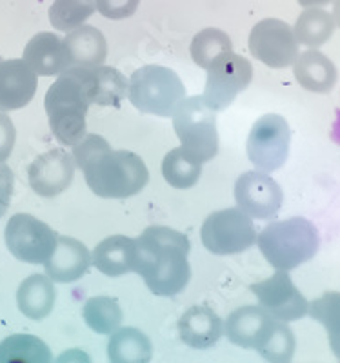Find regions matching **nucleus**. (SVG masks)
Masks as SVG:
<instances>
[{"mask_svg":"<svg viewBox=\"0 0 340 363\" xmlns=\"http://www.w3.org/2000/svg\"><path fill=\"white\" fill-rule=\"evenodd\" d=\"M137 242L135 271L144 278L155 296H175L190 284V240L182 233L164 225H151L142 231Z\"/></svg>","mask_w":340,"mask_h":363,"instance_id":"nucleus-1","label":"nucleus"},{"mask_svg":"<svg viewBox=\"0 0 340 363\" xmlns=\"http://www.w3.org/2000/svg\"><path fill=\"white\" fill-rule=\"evenodd\" d=\"M92 96L80 67H70L50 86L44 99L51 133L62 145H73L86 136V115Z\"/></svg>","mask_w":340,"mask_h":363,"instance_id":"nucleus-2","label":"nucleus"},{"mask_svg":"<svg viewBox=\"0 0 340 363\" xmlns=\"http://www.w3.org/2000/svg\"><path fill=\"white\" fill-rule=\"evenodd\" d=\"M257 245L271 267L290 272L315 258L320 235L315 223L304 216H293L265 225L257 235Z\"/></svg>","mask_w":340,"mask_h":363,"instance_id":"nucleus-3","label":"nucleus"},{"mask_svg":"<svg viewBox=\"0 0 340 363\" xmlns=\"http://www.w3.org/2000/svg\"><path fill=\"white\" fill-rule=\"evenodd\" d=\"M82 171L87 187L100 199H129L141 193L150 182L144 160L124 149H108Z\"/></svg>","mask_w":340,"mask_h":363,"instance_id":"nucleus-4","label":"nucleus"},{"mask_svg":"<svg viewBox=\"0 0 340 363\" xmlns=\"http://www.w3.org/2000/svg\"><path fill=\"white\" fill-rule=\"evenodd\" d=\"M216 111L202 96H190L179 104L173 113V129L180 140V149L195 164L204 165L219 153Z\"/></svg>","mask_w":340,"mask_h":363,"instance_id":"nucleus-5","label":"nucleus"},{"mask_svg":"<svg viewBox=\"0 0 340 363\" xmlns=\"http://www.w3.org/2000/svg\"><path fill=\"white\" fill-rule=\"evenodd\" d=\"M128 99L141 113L170 118L186 99V87L170 67L144 66L131 74Z\"/></svg>","mask_w":340,"mask_h":363,"instance_id":"nucleus-6","label":"nucleus"},{"mask_svg":"<svg viewBox=\"0 0 340 363\" xmlns=\"http://www.w3.org/2000/svg\"><path fill=\"white\" fill-rule=\"evenodd\" d=\"M202 245L216 256L241 255L257 244V229L238 207L220 209L204 220L200 229Z\"/></svg>","mask_w":340,"mask_h":363,"instance_id":"nucleus-7","label":"nucleus"},{"mask_svg":"<svg viewBox=\"0 0 340 363\" xmlns=\"http://www.w3.org/2000/svg\"><path fill=\"white\" fill-rule=\"evenodd\" d=\"M291 145V129L287 120L277 113L262 115L248 135L249 162L257 171L271 174L286 164Z\"/></svg>","mask_w":340,"mask_h":363,"instance_id":"nucleus-8","label":"nucleus"},{"mask_svg":"<svg viewBox=\"0 0 340 363\" xmlns=\"http://www.w3.org/2000/svg\"><path fill=\"white\" fill-rule=\"evenodd\" d=\"M6 247L24 264H46L57 249L58 235L48 223L28 213L11 216L4 231Z\"/></svg>","mask_w":340,"mask_h":363,"instance_id":"nucleus-9","label":"nucleus"},{"mask_svg":"<svg viewBox=\"0 0 340 363\" xmlns=\"http://www.w3.org/2000/svg\"><path fill=\"white\" fill-rule=\"evenodd\" d=\"M253 80V66L248 58L233 51L220 55L209 64L208 79L204 87V102L213 111H224L231 106L238 93Z\"/></svg>","mask_w":340,"mask_h":363,"instance_id":"nucleus-10","label":"nucleus"},{"mask_svg":"<svg viewBox=\"0 0 340 363\" xmlns=\"http://www.w3.org/2000/svg\"><path fill=\"white\" fill-rule=\"evenodd\" d=\"M249 51L258 62L271 69H286L299 57V42L287 22L280 18H264L249 33Z\"/></svg>","mask_w":340,"mask_h":363,"instance_id":"nucleus-11","label":"nucleus"},{"mask_svg":"<svg viewBox=\"0 0 340 363\" xmlns=\"http://www.w3.org/2000/svg\"><path fill=\"white\" fill-rule=\"evenodd\" d=\"M249 291L257 296L258 306L277 322H297L307 314L309 303L286 271H275L270 278L249 285Z\"/></svg>","mask_w":340,"mask_h":363,"instance_id":"nucleus-12","label":"nucleus"},{"mask_svg":"<svg viewBox=\"0 0 340 363\" xmlns=\"http://www.w3.org/2000/svg\"><path fill=\"white\" fill-rule=\"evenodd\" d=\"M235 202L249 218L271 220L283 207L284 193L270 174L255 169L236 178Z\"/></svg>","mask_w":340,"mask_h":363,"instance_id":"nucleus-13","label":"nucleus"},{"mask_svg":"<svg viewBox=\"0 0 340 363\" xmlns=\"http://www.w3.org/2000/svg\"><path fill=\"white\" fill-rule=\"evenodd\" d=\"M75 169V162L67 151L60 147L51 149L38 155L29 165V186L42 199H55L71 186Z\"/></svg>","mask_w":340,"mask_h":363,"instance_id":"nucleus-14","label":"nucleus"},{"mask_svg":"<svg viewBox=\"0 0 340 363\" xmlns=\"http://www.w3.org/2000/svg\"><path fill=\"white\" fill-rule=\"evenodd\" d=\"M38 86V74L24 58L0 60V113L17 111L26 108Z\"/></svg>","mask_w":340,"mask_h":363,"instance_id":"nucleus-15","label":"nucleus"},{"mask_svg":"<svg viewBox=\"0 0 340 363\" xmlns=\"http://www.w3.org/2000/svg\"><path fill=\"white\" fill-rule=\"evenodd\" d=\"M275 322L261 306L238 307L226 318L224 335L233 345L257 351Z\"/></svg>","mask_w":340,"mask_h":363,"instance_id":"nucleus-16","label":"nucleus"},{"mask_svg":"<svg viewBox=\"0 0 340 363\" xmlns=\"http://www.w3.org/2000/svg\"><path fill=\"white\" fill-rule=\"evenodd\" d=\"M92 267V252L82 242L71 236L58 235L57 249L44 264L46 274L55 284H71L86 274Z\"/></svg>","mask_w":340,"mask_h":363,"instance_id":"nucleus-17","label":"nucleus"},{"mask_svg":"<svg viewBox=\"0 0 340 363\" xmlns=\"http://www.w3.org/2000/svg\"><path fill=\"white\" fill-rule=\"evenodd\" d=\"M24 62L28 64L38 77H53L62 74L71 67L64 38L57 37L50 31L35 35L24 48Z\"/></svg>","mask_w":340,"mask_h":363,"instance_id":"nucleus-18","label":"nucleus"},{"mask_svg":"<svg viewBox=\"0 0 340 363\" xmlns=\"http://www.w3.org/2000/svg\"><path fill=\"white\" fill-rule=\"evenodd\" d=\"M224 335V322L206 306H193L180 316L179 336L191 349H209Z\"/></svg>","mask_w":340,"mask_h":363,"instance_id":"nucleus-19","label":"nucleus"},{"mask_svg":"<svg viewBox=\"0 0 340 363\" xmlns=\"http://www.w3.org/2000/svg\"><path fill=\"white\" fill-rule=\"evenodd\" d=\"M293 74L300 87L317 95L329 93L339 80V71L335 64L326 55L312 48L299 53V57L295 58Z\"/></svg>","mask_w":340,"mask_h":363,"instance_id":"nucleus-20","label":"nucleus"},{"mask_svg":"<svg viewBox=\"0 0 340 363\" xmlns=\"http://www.w3.org/2000/svg\"><path fill=\"white\" fill-rule=\"evenodd\" d=\"M137 242L124 235L104 238L93 249L92 264L106 277H122L135 271Z\"/></svg>","mask_w":340,"mask_h":363,"instance_id":"nucleus-21","label":"nucleus"},{"mask_svg":"<svg viewBox=\"0 0 340 363\" xmlns=\"http://www.w3.org/2000/svg\"><path fill=\"white\" fill-rule=\"evenodd\" d=\"M71 67L104 66L108 57V42L95 26H80L64 37Z\"/></svg>","mask_w":340,"mask_h":363,"instance_id":"nucleus-22","label":"nucleus"},{"mask_svg":"<svg viewBox=\"0 0 340 363\" xmlns=\"http://www.w3.org/2000/svg\"><path fill=\"white\" fill-rule=\"evenodd\" d=\"M86 80L92 104L97 106H119L128 96L129 79L115 67L97 66L80 67Z\"/></svg>","mask_w":340,"mask_h":363,"instance_id":"nucleus-23","label":"nucleus"},{"mask_svg":"<svg viewBox=\"0 0 340 363\" xmlns=\"http://www.w3.org/2000/svg\"><path fill=\"white\" fill-rule=\"evenodd\" d=\"M55 284L48 274H31L17 291L18 311L29 320H44L55 307Z\"/></svg>","mask_w":340,"mask_h":363,"instance_id":"nucleus-24","label":"nucleus"},{"mask_svg":"<svg viewBox=\"0 0 340 363\" xmlns=\"http://www.w3.org/2000/svg\"><path fill=\"white\" fill-rule=\"evenodd\" d=\"M151 356L153 347L142 330L135 327H121L109 335V363H150Z\"/></svg>","mask_w":340,"mask_h":363,"instance_id":"nucleus-25","label":"nucleus"},{"mask_svg":"<svg viewBox=\"0 0 340 363\" xmlns=\"http://www.w3.org/2000/svg\"><path fill=\"white\" fill-rule=\"evenodd\" d=\"M335 28L331 13L324 8H306L295 22L293 33L299 44L317 50L333 37Z\"/></svg>","mask_w":340,"mask_h":363,"instance_id":"nucleus-26","label":"nucleus"},{"mask_svg":"<svg viewBox=\"0 0 340 363\" xmlns=\"http://www.w3.org/2000/svg\"><path fill=\"white\" fill-rule=\"evenodd\" d=\"M0 363H53V354L38 336L11 335L0 342Z\"/></svg>","mask_w":340,"mask_h":363,"instance_id":"nucleus-27","label":"nucleus"},{"mask_svg":"<svg viewBox=\"0 0 340 363\" xmlns=\"http://www.w3.org/2000/svg\"><path fill=\"white\" fill-rule=\"evenodd\" d=\"M84 322L97 335H113L122 325V309L109 296H95L84 303Z\"/></svg>","mask_w":340,"mask_h":363,"instance_id":"nucleus-28","label":"nucleus"},{"mask_svg":"<svg viewBox=\"0 0 340 363\" xmlns=\"http://www.w3.org/2000/svg\"><path fill=\"white\" fill-rule=\"evenodd\" d=\"M307 314L326 329L333 354L340 359V291H328L313 300Z\"/></svg>","mask_w":340,"mask_h":363,"instance_id":"nucleus-29","label":"nucleus"},{"mask_svg":"<svg viewBox=\"0 0 340 363\" xmlns=\"http://www.w3.org/2000/svg\"><path fill=\"white\" fill-rule=\"evenodd\" d=\"M190 51L193 62L202 69H208L216 57L233 51V42L222 29L206 28L193 37Z\"/></svg>","mask_w":340,"mask_h":363,"instance_id":"nucleus-30","label":"nucleus"},{"mask_svg":"<svg viewBox=\"0 0 340 363\" xmlns=\"http://www.w3.org/2000/svg\"><path fill=\"white\" fill-rule=\"evenodd\" d=\"M202 165L191 162L180 147L171 149L162 160V177L175 189H190L200 180Z\"/></svg>","mask_w":340,"mask_h":363,"instance_id":"nucleus-31","label":"nucleus"},{"mask_svg":"<svg viewBox=\"0 0 340 363\" xmlns=\"http://www.w3.org/2000/svg\"><path fill=\"white\" fill-rule=\"evenodd\" d=\"M95 13V4L87 0H55L50 8V22L57 31L70 33L84 26Z\"/></svg>","mask_w":340,"mask_h":363,"instance_id":"nucleus-32","label":"nucleus"},{"mask_svg":"<svg viewBox=\"0 0 340 363\" xmlns=\"http://www.w3.org/2000/svg\"><path fill=\"white\" fill-rule=\"evenodd\" d=\"M257 352L270 363H290L295 354V335L284 322H275Z\"/></svg>","mask_w":340,"mask_h":363,"instance_id":"nucleus-33","label":"nucleus"},{"mask_svg":"<svg viewBox=\"0 0 340 363\" xmlns=\"http://www.w3.org/2000/svg\"><path fill=\"white\" fill-rule=\"evenodd\" d=\"M108 149H111V145L108 144L106 138H102L100 135H92V133H86L82 140L77 142L73 145V162L79 169H84L86 165L92 164L97 157H100L102 153H106Z\"/></svg>","mask_w":340,"mask_h":363,"instance_id":"nucleus-34","label":"nucleus"},{"mask_svg":"<svg viewBox=\"0 0 340 363\" xmlns=\"http://www.w3.org/2000/svg\"><path fill=\"white\" fill-rule=\"evenodd\" d=\"M97 11L109 21H124L137 11L141 0H93Z\"/></svg>","mask_w":340,"mask_h":363,"instance_id":"nucleus-35","label":"nucleus"},{"mask_svg":"<svg viewBox=\"0 0 340 363\" xmlns=\"http://www.w3.org/2000/svg\"><path fill=\"white\" fill-rule=\"evenodd\" d=\"M17 142V129L6 113H0V164H4L13 153Z\"/></svg>","mask_w":340,"mask_h":363,"instance_id":"nucleus-36","label":"nucleus"},{"mask_svg":"<svg viewBox=\"0 0 340 363\" xmlns=\"http://www.w3.org/2000/svg\"><path fill=\"white\" fill-rule=\"evenodd\" d=\"M13 189H15V174H13L11 167L0 164V218L8 213Z\"/></svg>","mask_w":340,"mask_h":363,"instance_id":"nucleus-37","label":"nucleus"},{"mask_svg":"<svg viewBox=\"0 0 340 363\" xmlns=\"http://www.w3.org/2000/svg\"><path fill=\"white\" fill-rule=\"evenodd\" d=\"M55 363H92V358L82 349H67L57 356Z\"/></svg>","mask_w":340,"mask_h":363,"instance_id":"nucleus-38","label":"nucleus"},{"mask_svg":"<svg viewBox=\"0 0 340 363\" xmlns=\"http://www.w3.org/2000/svg\"><path fill=\"white\" fill-rule=\"evenodd\" d=\"M333 0H299V4L302 8H322V6L329 4Z\"/></svg>","mask_w":340,"mask_h":363,"instance_id":"nucleus-39","label":"nucleus"},{"mask_svg":"<svg viewBox=\"0 0 340 363\" xmlns=\"http://www.w3.org/2000/svg\"><path fill=\"white\" fill-rule=\"evenodd\" d=\"M333 21H335L336 28H340V0H333Z\"/></svg>","mask_w":340,"mask_h":363,"instance_id":"nucleus-40","label":"nucleus"}]
</instances>
